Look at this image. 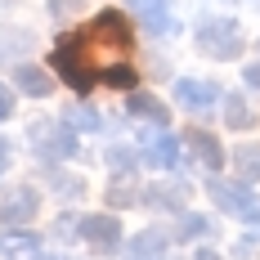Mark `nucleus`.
Here are the masks:
<instances>
[{"label":"nucleus","instance_id":"7ed1b4c3","mask_svg":"<svg viewBox=\"0 0 260 260\" xmlns=\"http://www.w3.org/2000/svg\"><path fill=\"white\" fill-rule=\"evenodd\" d=\"M198 50L211 54V58H234L242 50V31H238L234 18H207L198 27Z\"/></svg>","mask_w":260,"mask_h":260},{"label":"nucleus","instance_id":"4be33fe9","mask_svg":"<svg viewBox=\"0 0 260 260\" xmlns=\"http://www.w3.org/2000/svg\"><path fill=\"white\" fill-rule=\"evenodd\" d=\"M81 5H85V0H50V14H58V18H63V14L81 9Z\"/></svg>","mask_w":260,"mask_h":260},{"label":"nucleus","instance_id":"9b49d317","mask_svg":"<svg viewBox=\"0 0 260 260\" xmlns=\"http://www.w3.org/2000/svg\"><path fill=\"white\" fill-rule=\"evenodd\" d=\"M188 202V184H153V188H144V207L153 211H184Z\"/></svg>","mask_w":260,"mask_h":260},{"label":"nucleus","instance_id":"2eb2a0df","mask_svg":"<svg viewBox=\"0 0 260 260\" xmlns=\"http://www.w3.org/2000/svg\"><path fill=\"white\" fill-rule=\"evenodd\" d=\"M234 171L242 184H256L260 180V144H242L234 153Z\"/></svg>","mask_w":260,"mask_h":260},{"label":"nucleus","instance_id":"dca6fc26","mask_svg":"<svg viewBox=\"0 0 260 260\" xmlns=\"http://www.w3.org/2000/svg\"><path fill=\"white\" fill-rule=\"evenodd\" d=\"M108 202H112V207H135V202H144V198H139V188L130 184V171L108 184Z\"/></svg>","mask_w":260,"mask_h":260},{"label":"nucleus","instance_id":"39448f33","mask_svg":"<svg viewBox=\"0 0 260 260\" xmlns=\"http://www.w3.org/2000/svg\"><path fill=\"white\" fill-rule=\"evenodd\" d=\"M77 234L85 238V247L99 251V256L121 251V224H117V215H81V220H77Z\"/></svg>","mask_w":260,"mask_h":260},{"label":"nucleus","instance_id":"aec40b11","mask_svg":"<svg viewBox=\"0 0 260 260\" xmlns=\"http://www.w3.org/2000/svg\"><path fill=\"white\" fill-rule=\"evenodd\" d=\"M108 166L117 175H126V171H135V153H130L126 144H117V148H108Z\"/></svg>","mask_w":260,"mask_h":260},{"label":"nucleus","instance_id":"f3484780","mask_svg":"<svg viewBox=\"0 0 260 260\" xmlns=\"http://www.w3.org/2000/svg\"><path fill=\"white\" fill-rule=\"evenodd\" d=\"M63 121H68L72 130H99V126H104V117H99V112H94L90 104H72Z\"/></svg>","mask_w":260,"mask_h":260},{"label":"nucleus","instance_id":"1a4fd4ad","mask_svg":"<svg viewBox=\"0 0 260 260\" xmlns=\"http://www.w3.org/2000/svg\"><path fill=\"white\" fill-rule=\"evenodd\" d=\"M144 166H153V171H175V166H180V139L153 135V144H144Z\"/></svg>","mask_w":260,"mask_h":260},{"label":"nucleus","instance_id":"f257e3e1","mask_svg":"<svg viewBox=\"0 0 260 260\" xmlns=\"http://www.w3.org/2000/svg\"><path fill=\"white\" fill-rule=\"evenodd\" d=\"M54 72L68 81L77 94L90 85H135V68H130V27L117 9H108L99 18L81 27L77 36H63L54 50Z\"/></svg>","mask_w":260,"mask_h":260},{"label":"nucleus","instance_id":"f03ea898","mask_svg":"<svg viewBox=\"0 0 260 260\" xmlns=\"http://www.w3.org/2000/svg\"><path fill=\"white\" fill-rule=\"evenodd\" d=\"M207 193H211V202H215L220 211H229V215H238V220H251V224L260 220V198L242 180H220V175H215V180L207 184Z\"/></svg>","mask_w":260,"mask_h":260},{"label":"nucleus","instance_id":"a211bd4d","mask_svg":"<svg viewBox=\"0 0 260 260\" xmlns=\"http://www.w3.org/2000/svg\"><path fill=\"white\" fill-rule=\"evenodd\" d=\"M224 121H229L234 130H247L251 121H256V117H251V108H247V99H238V94H229V99H224Z\"/></svg>","mask_w":260,"mask_h":260},{"label":"nucleus","instance_id":"bb28decb","mask_svg":"<svg viewBox=\"0 0 260 260\" xmlns=\"http://www.w3.org/2000/svg\"><path fill=\"white\" fill-rule=\"evenodd\" d=\"M198 260H220V256H215V251H198Z\"/></svg>","mask_w":260,"mask_h":260},{"label":"nucleus","instance_id":"ddd939ff","mask_svg":"<svg viewBox=\"0 0 260 260\" xmlns=\"http://www.w3.org/2000/svg\"><path fill=\"white\" fill-rule=\"evenodd\" d=\"M126 260H166V234L161 229H144V234L130 238Z\"/></svg>","mask_w":260,"mask_h":260},{"label":"nucleus","instance_id":"423d86ee","mask_svg":"<svg viewBox=\"0 0 260 260\" xmlns=\"http://www.w3.org/2000/svg\"><path fill=\"white\" fill-rule=\"evenodd\" d=\"M36 207H41V193L23 184V188H14V193L0 198V224H27L36 215Z\"/></svg>","mask_w":260,"mask_h":260},{"label":"nucleus","instance_id":"4468645a","mask_svg":"<svg viewBox=\"0 0 260 260\" xmlns=\"http://www.w3.org/2000/svg\"><path fill=\"white\" fill-rule=\"evenodd\" d=\"M126 108H130V117H148V121H153L157 130H161L166 121H171V112H166V104H161L157 94H148V90H135Z\"/></svg>","mask_w":260,"mask_h":260},{"label":"nucleus","instance_id":"f8f14e48","mask_svg":"<svg viewBox=\"0 0 260 260\" xmlns=\"http://www.w3.org/2000/svg\"><path fill=\"white\" fill-rule=\"evenodd\" d=\"M130 14L139 18V23L148 27V31H171V5L166 0H130Z\"/></svg>","mask_w":260,"mask_h":260},{"label":"nucleus","instance_id":"a878e982","mask_svg":"<svg viewBox=\"0 0 260 260\" xmlns=\"http://www.w3.org/2000/svg\"><path fill=\"white\" fill-rule=\"evenodd\" d=\"M31 260H72V256H58V251H50V256H41V251H36Z\"/></svg>","mask_w":260,"mask_h":260},{"label":"nucleus","instance_id":"6ab92c4d","mask_svg":"<svg viewBox=\"0 0 260 260\" xmlns=\"http://www.w3.org/2000/svg\"><path fill=\"white\" fill-rule=\"evenodd\" d=\"M207 234H211V220H207V215H193V211L180 215V229H175L180 242H193V238H207Z\"/></svg>","mask_w":260,"mask_h":260},{"label":"nucleus","instance_id":"9d476101","mask_svg":"<svg viewBox=\"0 0 260 260\" xmlns=\"http://www.w3.org/2000/svg\"><path fill=\"white\" fill-rule=\"evenodd\" d=\"M14 85L23 90V94H31V99H45V94H54V81L45 68H36V63H18L14 68Z\"/></svg>","mask_w":260,"mask_h":260},{"label":"nucleus","instance_id":"412c9836","mask_svg":"<svg viewBox=\"0 0 260 260\" xmlns=\"http://www.w3.org/2000/svg\"><path fill=\"white\" fill-rule=\"evenodd\" d=\"M9 256H27V251H36V238H27V234H18V238H5L0 242Z\"/></svg>","mask_w":260,"mask_h":260},{"label":"nucleus","instance_id":"b1692460","mask_svg":"<svg viewBox=\"0 0 260 260\" xmlns=\"http://www.w3.org/2000/svg\"><path fill=\"white\" fill-rule=\"evenodd\" d=\"M242 81H247V85H256V90H260V63H247V72H242Z\"/></svg>","mask_w":260,"mask_h":260},{"label":"nucleus","instance_id":"0eeeda50","mask_svg":"<svg viewBox=\"0 0 260 260\" xmlns=\"http://www.w3.org/2000/svg\"><path fill=\"white\" fill-rule=\"evenodd\" d=\"M184 144H188V153L198 157L207 171H220V161H224V148H220V139L211 135V130H202V126H188L184 130Z\"/></svg>","mask_w":260,"mask_h":260},{"label":"nucleus","instance_id":"393cba45","mask_svg":"<svg viewBox=\"0 0 260 260\" xmlns=\"http://www.w3.org/2000/svg\"><path fill=\"white\" fill-rule=\"evenodd\" d=\"M5 166H9V139L0 135V171H5Z\"/></svg>","mask_w":260,"mask_h":260},{"label":"nucleus","instance_id":"5701e85b","mask_svg":"<svg viewBox=\"0 0 260 260\" xmlns=\"http://www.w3.org/2000/svg\"><path fill=\"white\" fill-rule=\"evenodd\" d=\"M9 112H14V90H9V85H0V121H5Z\"/></svg>","mask_w":260,"mask_h":260},{"label":"nucleus","instance_id":"6e6552de","mask_svg":"<svg viewBox=\"0 0 260 260\" xmlns=\"http://www.w3.org/2000/svg\"><path fill=\"white\" fill-rule=\"evenodd\" d=\"M175 99H180L184 108H193V112H202V108L220 104V85L198 81V77H180V81H175Z\"/></svg>","mask_w":260,"mask_h":260},{"label":"nucleus","instance_id":"20e7f679","mask_svg":"<svg viewBox=\"0 0 260 260\" xmlns=\"http://www.w3.org/2000/svg\"><path fill=\"white\" fill-rule=\"evenodd\" d=\"M31 144L41 157L63 161V157H77V130L68 121H45V126H31Z\"/></svg>","mask_w":260,"mask_h":260}]
</instances>
